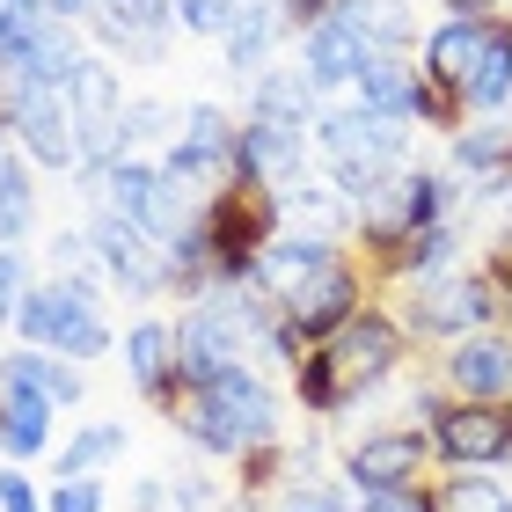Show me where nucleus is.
<instances>
[{
  "label": "nucleus",
  "mask_w": 512,
  "mask_h": 512,
  "mask_svg": "<svg viewBox=\"0 0 512 512\" xmlns=\"http://www.w3.org/2000/svg\"><path fill=\"white\" fill-rule=\"evenodd\" d=\"M169 417L198 454H220V461L286 447V403L264 381V366H235V374H213L205 388H183V403Z\"/></svg>",
  "instance_id": "f257e3e1"
},
{
  "label": "nucleus",
  "mask_w": 512,
  "mask_h": 512,
  "mask_svg": "<svg viewBox=\"0 0 512 512\" xmlns=\"http://www.w3.org/2000/svg\"><path fill=\"white\" fill-rule=\"evenodd\" d=\"M315 154L330 169V191L352 205H374L395 176L410 169V125L395 118H366V110H322L315 118Z\"/></svg>",
  "instance_id": "f03ea898"
},
{
  "label": "nucleus",
  "mask_w": 512,
  "mask_h": 512,
  "mask_svg": "<svg viewBox=\"0 0 512 512\" xmlns=\"http://www.w3.org/2000/svg\"><path fill=\"white\" fill-rule=\"evenodd\" d=\"M103 293L110 286H81V278H37L30 300H22V315H15V337L22 344H37V352H59V359H103L110 344V322H103Z\"/></svg>",
  "instance_id": "7ed1b4c3"
},
{
  "label": "nucleus",
  "mask_w": 512,
  "mask_h": 512,
  "mask_svg": "<svg viewBox=\"0 0 512 512\" xmlns=\"http://www.w3.org/2000/svg\"><path fill=\"white\" fill-rule=\"evenodd\" d=\"M454 213H461L454 169H439V161H410L374 205H359V256H366V264H381L403 235H417V227H432V220H454Z\"/></svg>",
  "instance_id": "20e7f679"
},
{
  "label": "nucleus",
  "mask_w": 512,
  "mask_h": 512,
  "mask_svg": "<svg viewBox=\"0 0 512 512\" xmlns=\"http://www.w3.org/2000/svg\"><path fill=\"white\" fill-rule=\"evenodd\" d=\"M403 293V330L417 344H454V337H476V330H498V286L483 271H439V278H417V286H395Z\"/></svg>",
  "instance_id": "39448f33"
},
{
  "label": "nucleus",
  "mask_w": 512,
  "mask_h": 512,
  "mask_svg": "<svg viewBox=\"0 0 512 512\" xmlns=\"http://www.w3.org/2000/svg\"><path fill=\"white\" fill-rule=\"evenodd\" d=\"M0 118H8V139L22 147V161H30L37 176H74L81 169V132H74V110H66V88L8 81Z\"/></svg>",
  "instance_id": "423d86ee"
},
{
  "label": "nucleus",
  "mask_w": 512,
  "mask_h": 512,
  "mask_svg": "<svg viewBox=\"0 0 512 512\" xmlns=\"http://www.w3.org/2000/svg\"><path fill=\"white\" fill-rule=\"evenodd\" d=\"M322 359H330L337 395H344V403H359V395H374L381 381H395V366L410 359V330L388 308H359L330 344H322Z\"/></svg>",
  "instance_id": "0eeeda50"
},
{
  "label": "nucleus",
  "mask_w": 512,
  "mask_h": 512,
  "mask_svg": "<svg viewBox=\"0 0 512 512\" xmlns=\"http://www.w3.org/2000/svg\"><path fill=\"white\" fill-rule=\"evenodd\" d=\"M81 235H88V249H96L103 278H110L118 293H132V300H161V293H176V286H169V256H161V242H154L139 220L110 213V205H88Z\"/></svg>",
  "instance_id": "6e6552de"
},
{
  "label": "nucleus",
  "mask_w": 512,
  "mask_h": 512,
  "mask_svg": "<svg viewBox=\"0 0 512 512\" xmlns=\"http://www.w3.org/2000/svg\"><path fill=\"white\" fill-rule=\"evenodd\" d=\"M432 432L417 425H388V432H366L352 454H344V491L359 498H381V491H417V476L432 469Z\"/></svg>",
  "instance_id": "1a4fd4ad"
},
{
  "label": "nucleus",
  "mask_w": 512,
  "mask_h": 512,
  "mask_svg": "<svg viewBox=\"0 0 512 512\" xmlns=\"http://www.w3.org/2000/svg\"><path fill=\"white\" fill-rule=\"evenodd\" d=\"M359 308H366V271L352 264V256H337V264H330V271H315L293 300H278V315H286V330L300 337V352L330 344Z\"/></svg>",
  "instance_id": "9d476101"
},
{
  "label": "nucleus",
  "mask_w": 512,
  "mask_h": 512,
  "mask_svg": "<svg viewBox=\"0 0 512 512\" xmlns=\"http://www.w3.org/2000/svg\"><path fill=\"white\" fill-rule=\"evenodd\" d=\"M96 52L125 66H161L176 44V0H103L96 8Z\"/></svg>",
  "instance_id": "9b49d317"
},
{
  "label": "nucleus",
  "mask_w": 512,
  "mask_h": 512,
  "mask_svg": "<svg viewBox=\"0 0 512 512\" xmlns=\"http://www.w3.org/2000/svg\"><path fill=\"white\" fill-rule=\"evenodd\" d=\"M432 454L447 469H505L512 461V403H454L432 425Z\"/></svg>",
  "instance_id": "f8f14e48"
},
{
  "label": "nucleus",
  "mask_w": 512,
  "mask_h": 512,
  "mask_svg": "<svg viewBox=\"0 0 512 512\" xmlns=\"http://www.w3.org/2000/svg\"><path fill=\"white\" fill-rule=\"evenodd\" d=\"M308 154H315V125H286V118H249L242 110V183L286 198L293 183H308Z\"/></svg>",
  "instance_id": "ddd939ff"
},
{
  "label": "nucleus",
  "mask_w": 512,
  "mask_h": 512,
  "mask_svg": "<svg viewBox=\"0 0 512 512\" xmlns=\"http://www.w3.org/2000/svg\"><path fill=\"white\" fill-rule=\"evenodd\" d=\"M439 388L454 403H512V337L505 330L454 337L447 359H439Z\"/></svg>",
  "instance_id": "4468645a"
},
{
  "label": "nucleus",
  "mask_w": 512,
  "mask_h": 512,
  "mask_svg": "<svg viewBox=\"0 0 512 512\" xmlns=\"http://www.w3.org/2000/svg\"><path fill=\"white\" fill-rule=\"evenodd\" d=\"M118 359H125V381L147 395L154 410L183 403V366H176V322L169 315H139L125 330V344H118Z\"/></svg>",
  "instance_id": "2eb2a0df"
},
{
  "label": "nucleus",
  "mask_w": 512,
  "mask_h": 512,
  "mask_svg": "<svg viewBox=\"0 0 512 512\" xmlns=\"http://www.w3.org/2000/svg\"><path fill=\"white\" fill-rule=\"evenodd\" d=\"M366 59H374V37L359 30L352 15H322L315 30H300V74L315 81V96H330V88H352L366 74Z\"/></svg>",
  "instance_id": "dca6fc26"
},
{
  "label": "nucleus",
  "mask_w": 512,
  "mask_h": 512,
  "mask_svg": "<svg viewBox=\"0 0 512 512\" xmlns=\"http://www.w3.org/2000/svg\"><path fill=\"white\" fill-rule=\"evenodd\" d=\"M483 44H491V15H439L432 30H425V44H417V74L425 81H439V88H469V74H476V59H483Z\"/></svg>",
  "instance_id": "f3484780"
},
{
  "label": "nucleus",
  "mask_w": 512,
  "mask_h": 512,
  "mask_svg": "<svg viewBox=\"0 0 512 512\" xmlns=\"http://www.w3.org/2000/svg\"><path fill=\"white\" fill-rule=\"evenodd\" d=\"M337 256H344V242H322V235H300V227H286V235L256 256V278H249V286L278 308V300H293L315 271H330Z\"/></svg>",
  "instance_id": "a211bd4d"
},
{
  "label": "nucleus",
  "mask_w": 512,
  "mask_h": 512,
  "mask_svg": "<svg viewBox=\"0 0 512 512\" xmlns=\"http://www.w3.org/2000/svg\"><path fill=\"white\" fill-rule=\"evenodd\" d=\"M461 249H469V227L454 213V220H432V227H417V235H403L374 271H381V286H417V278L461 271Z\"/></svg>",
  "instance_id": "6ab92c4d"
},
{
  "label": "nucleus",
  "mask_w": 512,
  "mask_h": 512,
  "mask_svg": "<svg viewBox=\"0 0 512 512\" xmlns=\"http://www.w3.org/2000/svg\"><path fill=\"white\" fill-rule=\"evenodd\" d=\"M278 37H286V8L278 0H249L242 22L220 37V66H227V81H256V74H271V52H278Z\"/></svg>",
  "instance_id": "aec40b11"
},
{
  "label": "nucleus",
  "mask_w": 512,
  "mask_h": 512,
  "mask_svg": "<svg viewBox=\"0 0 512 512\" xmlns=\"http://www.w3.org/2000/svg\"><path fill=\"white\" fill-rule=\"evenodd\" d=\"M125 74H118V59H103V52H81L74 59V74H66V110H74V132L81 125H118L125 118Z\"/></svg>",
  "instance_id": "412c9836"
},
{
  "label": "nucleus",
  "mask_w": 512,
  "mask_h": 512,
  "mask_svg": "<svg viewBox=\"0 0 512 512\" xmlns=\"http://www.w3.org/2000/svg\"><path fill=\"white\" fill-rule=\"evenodd\" d=\"M447 169H454V183L512 176V110H505V118H469V125H461L447 139Z\"/></svg>",
  "instance_id": "4be33fe9"
},
{
  "label": "nucleus",
  "mask_w": 512,
  "mask_h": 512,
  "mask_svg": "<svg viewBox=\"0 0 512 512\" xmlns=\"http://www.w3.org/2000/svg\"><path fill=\"white\" fill-rule=\"evenodd\" d=\"M52 417H59L52 395L8 381V388H0V454H8V461H37L44 447H52Z\"/></svg>",
  "instance_id": "5701e85b"
},
{
  "label": "nucleus",
  "mask_w": 512,
  "mask_h": 512,
  "mask_svg": "<svg viewBox=\"0 0 512 512\" xmlns=\"http://www.w3.org/2000/svg\"><path fill=\"white\" fill-rule=\"evenodd\" d=\"M410 96H417V59H403V52H374L366 74L352 81V110H366V118L410 125Z\"/></svg>",
  "instance_id": "b1692460"
},
{
  "label": "nucleus",
  "mask_w": 512,
  "mask_h": 512,
  "mask_svg": "<svg viewBox=\"0 0 512 512\" xmlns=\"http://www.w3.org/2000/svg\"><path fill=\"white\" fill-rule=\"evenodd\" d=\"M469 118H505L512 110V15H491V44H483L469 88H461Z\"/></svg>",
  "instance_id": "393cba45"
},
{
  "label": "nucleus",
  "mask_w": 512,
  "mask_h": 512,
  "mask_svg": "<svg viewBox=\"0 0 512 512\" xmlns=\"http://www.w3.org/2000/svg\"><path fill=\"white\" fill-rule=\"evenodd\" d=\"M37 388V395H52L59 410H74L81 395H88V374L74 359H59V352H37V344H15L8 359H0V388Z\"/></svg>",
  "instance_id": "a878e982"
},
{
  "label": "nucleus",
  "mask_w": 512,
  "mask_h": 512,
  "mask_svg": "<svg viewBox=\"0 0 512 512\" xmlns=\"http://www.w3.org/2000/svg\"><path fill=\"white\" fill-rule=\"evenodd\" d=\"M315 81L300 74V66H271V74H256L249 81V118H286V125H315L322 110H315Z\"/></svg>",
  "instance_id": "bb28decb"
},
{
  "label": "nucleus",
  "mask_w": 512,
  "mask_h": 512,
  "mask_svg": "<svg viewBox=\"0 0 512 512\" xmlns=\"http://www.w3.org/2000/svg\"><path fill=\"white\" fill-rule=\"evenodd\" d=\"M37 227V169L22 161V147H8L0 161V249H22Z\"/></svg>",
  "instance_id": "cd10ccee"
},
{
  "label": "nucleus",
  "mask_w": 512,
  "mask_h": 512,
  "mask_svg": "<svg viewBox=\"0 0 512 512\" xmlns=\"http://www.w3.org/2000/svg\"><path fill=\"white\" fill-rule=\"evenodd\" d=\"M125 447H132L125 417H96V425H81V432L59 447V469H52V476H103L110 461H125Z\"/></svg>",
  "instance_id": "c85d7f7f"
},
{
  "label": "nucleus",
  "mask_w": 512,
  "mask_h": 512,
  "mask_svg": "<svg viewBox=\"0 0 512 512\" xmlns=\"http://www.w3.org/2000/svg\"><path fill=\"white\" fill-rule=\"evenodd\" d=\"M344 15L374 37V52H403L410 59V44H417V8L410 0H344Z\"/></svg>",
  "instance_id": "c756f323"
},
{
  "label": "nucleus",
  "mask_w": 512,
  "mask_h": 512,
  "mask_svg": "<svg viewBox=\"0 0 512 512\" xmlns=\"http://www.w3.org/2000/svg\"><path fill=\"white\" fill-rule=\"evenodd\" d=\"M432 498H439V512H512V491L491 469H461V476L439 483Z\"/></svg>",
  "instance_id": "7c9ffc66"
},
{
  "label": "nucleus",
  "mask_w": 512,
  "mask_h": 512,
  "mask_svg": "<svg viewBox=\"0 0 512 512\" xmlns=\"http://www.w3.org/2000/svg\"><path fill=\"white\" fill-rule=\"evenodd\" d=\"M176 125H183V110L161 103V96H132V103H125V147H132V154H139V147H169Z\"/></svg>",
  "instance_id": "2f4dec72"
},
{
  "label": "nucleus",
  "mask_w": 512,
  "mask_h": 512,
  "mask_svg": "<svg viewBox=\"0 0 512 512\" xmlns=\"http://www.w3.org/2000/svg\"><path fill=\"white\" fill-rule=\"evenodd\" d=\"M410 125H425V132H461V125H469V110H461V96H454V88H439V81H425V74H417V96H410Z\"/></svg>",
  "instance_id": "473e14b6"
},
{
  "label": "nucleus",
  "mask_w": 512,
  "mask_h": 512,
  "mask_svg": "<svg viewBox=\"0 0 512 512\" xmlns=\"http://www.w3.org/2000/svg\"><path fill=\"white\" fill-rule=\"evenodd\" d=\"M249 0H176V30L183 37H227L242 22Z\"/></svg>",
  "instance_id": "72a5a7b5"
},
{
  "label": "nucleus",
  "mask_w": 512,
  "mask_h": 512,
  "mask_svg": "<svg viewBox=\"0 0 512 512\" xmlns=\"http://www.w3.org/2000/svg\"><path fill=\"white\" fill-rule=\"evenodd\" d=\"M44 512H110V491H103V476H59Z\"/></svg>",
  "instance_id": "f704fd0d"
},
{
  "label": "nucleus",
  "mask_w": 512,
  "mask_h": 512,
  "mask_svg": "<svg viewBox=\"0 0 512 512\" xmlns=\"http://www.w3.org/2000/svg\"><path fill=\"white\" fill-rule=\"evenodd\" d=\"M30 286H37V278H30V256H22V249H0V330L22 315Z\"/></svg>",
  "instance_id": "c9c22d12"
},
{
  "label": "nucleus",
  "mask_w": 512,
  "mask_h": 512,
  "mask_svg": "<svg viewBox=\"0 0 512 512\" xmlns=\"http://www.w3.org/2000/svg\"><path fill=\"white\" fill-rule=\"evenodd\" d=\"M227 498L213 491V476H198V469H176L169 476V512H220Z\"/></svg>",
  "instance_id": "e433bc0d"
},
{
  "label": "nucleus",
  "mask_w": 512,
  "mask_h": 512,
  "mask_svg": "<svg viewBox=\"0 0 512 512\" xmlns=\"http://www.w3.org/2000/svg\"><path fill=\"white\" fill-rule=\"evenodd\" d=\"M278 512H352V498L337 483H286L278 491Z\"/></svg>",
  "instance_id": "4c0bfd02"
},
{
  "label": "nucleus",
  "mask_w": 512,
  "mask_h": 512,
  "mask_svg": "<svg viewBox=\"0 0 512 512\" xmlns=\"http://www.w3.org/2000/svg\"><path fill=\"white\" fill-rule=\"evenodd\" d=\"M0 512H44V498H37V483L22 476L15 461H8V469H0Z\"/></svg>",
  "instance_id": "58836bf2"
},
{
  "label": "nucleus",
  "mask_w": 512,
  "mask_h": 512,
  "mask_svg": "<svg viewBox=\"0 0 512 512\" xmlns=\"http://www.w3.org/2000/svg\"><path fill=\"white\" fill-rule=\"evenodd\" d=\"M359 512H439V498L417 483V491H381V498H359Z\"/></svg>",
  "instance_id": "ea45409f"
},
{
  "label": "nucleus",
  "mask_w": 512,
  "mask_h": 512,
  "mask_svg": "<svg viewBox=\"0 0 512 512\" xmlns=\"http://www.w3.org/2000/svg\"><path fill=\"white\" fill-rule=\"evenodd\" d=\"M37 8L52 15V22H74V30H81V22H96V8H103V0H37Z\"/></svg>",
  "instance_id": "a19ab883"
},
{
  "label": "nucleus",
  "mask_w": 512,
  "mask_h": 512,
  "mask_svg": "<svg viewBox=\"0 0 512 512\" xmlns=\"http://www.w3.org/2000/svg\"><path fill=\"white\" fill-rule=\"evenodd\" d=\"M8 147H15V139H8V118H0V161H8Z\"/></svg>",
  "instance_id": "79ce46f5"
},
{
  "label": "nucleus",
  "mask_w": 512,
  "mask_h": 512,
  "mask_svg": "<svg viewBox=\"0 0 512 512\" xmlns=\"http://www.w3.org/2000/svg\"><path fill=\"white\" fill-rule=\"evenodd\" d=\"M0 96H8V81H0Z\"/></svg>",
  "instance_id": "37998d69"
}]
</instances>
